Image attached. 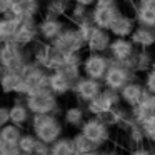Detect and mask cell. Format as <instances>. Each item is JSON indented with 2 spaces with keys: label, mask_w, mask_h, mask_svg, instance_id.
Returning a JSON list of instances; mask_svg holds the SVG:
<instances>
[{
  "label": "cell",
  "mask_w": 155,
  "mask_h": 155,
  "mask_svg": "<svg viewBox=\"0 0 155 155\" xmlns=\"http://www.w3.org/2000/svg\"><path fill=\"white\" fill-rule=\"evenodd\" d=\"M64 120L58 118L55 114H44V115H32L30 120V132L37 135L38 140L52 145L60 137H64Z\"/></svg>",
  "instance_id": "1"
},
{
  "label": "cell",
  "mask_w": 155,
  "mask_h": 155,
  "mask_svg": "<svg viewBox=\"0 0 155 155\" xmlns=\"http://www.w3.org/2000/svg\"><path fill=\"white\" fill-rule=\"evenodd\" d=\"M58 98L60 97H57L50 88H38L25 98V104H27L28 110L32 112V115H44V114L58 115L60 114Z\"/></svg>",
  "instance_id": "2"
},
{
  "label": "cell",
  "mask_w": 155,
  "mask_h": 155,
  "mask_svg": "<svg viewBox=\"0 0 155 155\" xmlns=\"http://www.w3.org/2000/svg\"><path fill=\"white\" fill-rule=\"evenodd\" d=\"M30 58L28 48L20 47L15 42H5L0 50V65L7 72H20Z\"/></svg>",
  "instance_id": "3"
},
{
  "label": "cell",
  "mask_w": 155,
  "mask_h": 155,
  "mask_svg": "<svg viewBox=\"0 0 155 155\" xmlns=\"http://www.w3.org/2000/svg\"><path fill=\"white\" fill-rule=\"evenodd\" d=\"M80 132L98 148H104L112 140V127L100 117H87V120L80 127Z\"/></svg>",
  "instance_id": "4"
},
{
  "label": "cell",
  "mask_w": 155,
  "mask_h": 155,
  "mask_svg": "<svg viewBox=\"0 0 155 155\" xmlns=\"http://www.w3.org/2000/svg\"><path fill=\"white\" fill-rule=\"evenodd\" d=\"M132 80H137V74L134 70L125 65V62H117V60H112L110 62V67H108L107 74L104 77V87L105 88H110V90H117L120 92L128 82Z\"/></svg>",
  "instance_id": "5"
},
{
  "label": "cell",
  "mask_w": 155,
  "mask_h": 155,
  "mask_svg": "<svg viewBox=\"0 0 155 155\" xmlns=\"http://www.w3.org/2000/svg\"><path fill=\"white\" fill-rule=\"evenodd\" d=\"M52 47L55 50L62 52V54H70V52H85L87 50V44L82 38V35L78 34L77 27L75 25H68L54 42H52Z\"/></svg>",
  "instance_id": "6"
},
{
  "label": "cell",
  "mask_w": 155,
  "mask_h": 155,
  "mask_svg": "<svg viewBox=\"0 0 155 155\" xmlns=\"http://www.w3.org/2000/svg\"><path fill=\"white\" fill-rule=\"evenodd\" d=\"M118 105H122L120 92L104 88V92L97 98H94L92 102H88L85 105V108H87V114L92 115V117H102V115L108 114V112L114 110Z\"/></svg>",
  "instance_id": "7"
},
{
  "label": "cell",
  "mask_w": 155,
  "mask_h": 155,
  "mask_svg": "<svg viewBox=\"0 0 155 155\" xmlns=\"http://www.w3.org/2000/svg\"><path fill=\"white\" fill-rule=\"evenodd\" d=\"M112 58L108 54H92L88 52L82 64V72L85 77L94 78V80H104L108 67H110Z\"/></svg>",
  "instance_id": "8"
},
{
  "label": "cell",
  "mask_w": 155,
  "mask_h": 155,
  "mask_svg": "<svg viewBox=\"0 0 155 155\" xmlns=\"http://www.w3.org/2000/svg\"><path fill=\"white\" fill-rule=\"evenodd\" d=\"M104 82L102 80H94V78H88V77H82L77 84L74 85V92L72 94L75 95L78 102L82 105H87L88 102H92L94 98H97L98 95L104 92Z\"/></svg>",
  "instance_id": "9"
},
{
  "label": "cell",
  "mask_w": 155,
  "mask_h": 155,
  "mask_svg": "<svg viewBox=\"0 0 155 155\" xmlns=\"http://www.w3.org/2000/svg\"><path fill=\"white\" fill-rule=\"evenodd\" d=\"M67 27L68 22L65 18H55L44 15L42 18H38V38H40V42L52 44Z\"/></svg>",
  "instance_id": "10"
},
{
  "label": "cell",
  "mask_w": 155,
  "mask_h": 155,
  "mask_svg": "<svg viewBox=\"0 0 155 155\" xmlns=\"http://www.w3.org/2000/svg\"><path fill=\"white\" fill-rule=\"evenodd\" d=\"M38 40H40L38 38V20L37 18H24L20 24V28L15 34L12 42H15L24 48H28L35 45Z\"/></svg>",
  "instance_id": "11"
},
{
  "label": "cell",
  "mask_w": 155,
  "mask_h": 155,
  "mask_svg": "<svg viewBox=\"0 0 155 155\" xmlns=\"http://www.w3.org/2000/svg\"><path fill=\"white\" fill-rule=\"evenodd\" d=\"M137 45L132 42V38H120V37H114L108 48V57L112 60L117 62H127L134 57V54L137 52Z\"/></svg>",
  "instance_id": "12"
},
{
  "label": "cell",
  "mask_w": 155,
  "mask_h": 155,
  "mask_svg": "<svg viewBox=\"0 0 155 155\" xmlns=\"http://www.w3.org/2000/svg\"><path fill=\"white\" fill-rule=\"evenodd\" d=\"M145 95H147L145 85L138 80H132L120 90L122 105H125V107H128V108H134L135 105H138L143 100Z\"/></svg>",
  "instance_id": "13"
},
{
  "label": "cell",
  "mask_w": 155,
  "mask_h": 155,
  "mask_svg": "<svg viewBox=\"0 0 155 155\" xmlns=\"http://www.w3.org/2000/svg\"><path fill=\"white\" fill-rule=\"evenodd\" d=\"M120 12H122L120 5H117V7H94L90 12V18L95 24V27L110 30L112 24Z\"/></svg>",
  "instance_id": "14"
},
{
  "label": "cell",
  "mask_w": 155,
  "mask_h": 155,
  "mask_svg": "<svg viewBox=\"0 0 155 155\" xmlns=\"http://www.w3.org/2000/svg\"><path fill=\"white\" fill-rule=\"evenodd\" d=\"M137 28V20L134 15L125 14L124 10L117 15V18L114 20L110 27V34L114 37H120V38H130L134 30Z\"/></svg>",
  "instance_id": "15"
},
{
  "label": "cell",
  "mask_w": 155,
  "mask_h": 155,
  "mask_svg": "<svg viewBox=\"0 0 155 155\" xmlns=\"http://www.w3.org/2000/svg\"><path fill=\"white\" fill-rule=\"evenodd\" d=\"M112 40H114V35L110 34V30L95 27L94 34L90 35V38L87 42V52H92V54H107L108 48H110Z\"/></svg>",
  "instance_id": "16"
},
{
  "label": "cell",
  "mask_w": 155,
  "mask_h": 155,
  "mask_svg": "<svg viewBox=\"0 0 155 155\" xmlns=\"http://www.w3.org/2000/svg\"><path fill=\"white\" fill-rule=\"evenodd\" d=\"M130 112H132V118H134L137 124H140V125L147 124V122L155 115V95H152L147 92L143 100L138 105H135L134 108H130Z\"/></svg>",
  "instance_id": "17"
},
{
  "label": "cell",
  "mask_w": 155,
  "mask_h": 155,
  "mask_svg": "<svg viewBox=\"0 0 155 155\" xmlns=\"http://www.w3.org/2000/svg\"><path fill=\"white\" fill-rule=\"evenodd\" d=\"M30 120H32V112L28 110L25 98L15 97V100L10 105V122L24 128L25 125H30Z\"/></svg>",
  "instance_id": "18"
},
{
  "label": "cell",
  "mask_w": 155,
  "mask_h": 155,
  "mask_svg": "<svg viewBox=\"0 0 155 155\" xmlns=\"http://www.w3.org/2000/svg\"><path fill=\"white\" fill-rule=\"evenodd\" d=\"M87 108L84 107L82 104H77V105H70L64 110L62 114V120L67 127L70 128H77L80 130V127L84 125V122L87 120Z\"/></svg>",
  "instance_id": "19"
},
{
  "label": "cell",
  "mask_w": 155,
  "mask_h": 155,
  "mask_svg": "<svg viewBox=\"0 0 155 155\" xmlns=\"http://www.w3.org/2000/svg\"><path fill=\"white\" fill-rule=\"evenodd\" d=\"M42 10H44V5L40 4V0H24L20 4L14 5L12 15L18 17L20 20H24V18H37Z\"/></svg>",
  "instance_id": "20"
},
{
  "label": "cell",
  "mask_w": 155,
  "mask_h": 155,
  "mask_svg": "<svg viewBox=\"0 0 155 155\" xmlns=\"http://www.w3.org/2000/svg\"><path fill=\"white\" fill-rule=\"evenodd\" d=\"M130 38L138 48H150V50L155 48V28L137 25Z\"/></svg>",
  "instance_id": "21"
},
{
  "label": "cell",
  "mask_w": 155,
  "mask_h": 155,
  "mask_svg": "<svg viewBox=\"0 0 155 155\" xmlns=\"http://www.w3.org/2000/svg\"><path fill=\"white\" fill-rule=\"evenodd\" d=\"M22 20L15 15H4L0 17V38L4 42H12L15 37V34L20 28Z\"/></svg>",
  "instance_id": "22"
},
{
  "label": "cell",
  "mask_w": 155,
  "mask_h": 155,
  "mask_svg": "<svg viewBox=\"0 0 155 155\" xmlns=\"http://www.w3.org/2000/svg\"><path fill=\"white\" fill-rule=\"evenodd\" d=\"M22 80L24 77L20 75V72H5L0 77V92L4 95H15Z\"/></svg>",
  "instance_id": "23"
},
{
  "label": "cell",
  "mask_w": 155,
  "mask_h": 155,
  "mask_svg": "<svg viewBox=\"0 0 155 155\" xmlns=\"http://www.w3.org/2000/svg\"><path fill=\"white\" fill-rule=\"evenodd\" d=\"M48 88L54 92L57 97H64V95L74 92V84L68 82L64 75L58 72H50V80H48Z\"/></svg>",
  "instance_id": "24"
},
{
  "label": "cell",
  "mask_w": 155,
  "mask_h": 155,
  "mask_svg": "<svg viewBox=\"0 0 155 155\" xmlns=\"http://www.w3.org/2000/svg\"><path fill=\"white\" fill-rule=\"evenodd\" d=\"M72 4L62 2V0H47L44 4V15L47 17H55V18H64L68 15Z\"/></svg>",
  "instance_id": "25"
},
{
  "label": "cell",
  "mask_w": 155,
  "mask_h": 155,
  "mask_svg": "<svg viewBox=\"0 0 155 155\" xmlns=\"http://www.w3.org/2000/svg\"><path fill=\"white\" fill-rule=\"evenodd\" d=\"M134 17L137 20V25L155 28V10L153 8H148L145 5L135 4L134 5Z\"/></svg>",
  "instance_id": "26"
},
{
  "label": "cell",
  "mask_w": 155,
  "mask_h": 155,
  "mask_svg": "<svg viewBox=\"0 0 155 155\" xmlns=\"http://www.w3.org/2000/svg\"><path fill=\"white\" fill-rule=\"evenodd\" d=\"M72 142H74V147H75L77 155H87V153H90V152H94L95 148H98L97 145H95L92 140H88L80 130L75 132V134L72 135Z\"/></svg>",
  "instance_id": "27"
},
{
  "label": "cell",
  "mask_w": 155,
  "mask_h": 155,
  "mask_svg": "<svg viewBox=\"0 0 155 155\" xmlns=\"http://www.w3.org/2000/svg\"><path fill=\"white\" fill-rule=\"evenodd\" d=\"M50 155H77L72 137H60L50 145Z\"/></svg>",
  "instance_id": "28"
},
{
  "label": "cell",
  "mask_w": 155,
  "mask_h": 155,
  "mask_svg": "<svg viewBox=\"0 0 155 155\" xmlns=\"http://www.w3.org/2000/svg\"><path fill=\"white\" fill-rule=\"evenodd\" d=\"M22 135H24V128L18 127L15 124H7L4 127H0V137L5 140V143H14V145H18Z\"/></svg>",
  "instance_id": "29"
},
{
  "label": "cell",
  "mask_w": 155,
  "mask_h": 155,
  "mask_svg": "<svg viewBox=\"0 0 155 155\" xmlns=\"http://www.w3.org/2000/svg\"><path fill=\"white\" fill-rule=\"evenodd\" d=\"M90 12H92V8H88V7H84L80 4H72L67 18L72 25H78V24H82V22L90 18Z\"/></svg>",
  "instance_id": "30"
},
{
  "label": "cell",
  "mask_w": 155,
  "mask_h": 155,
  "mask_svg": "<svg viewBox=\"0 0 155 155\" xmlns=\"http://www.w3.org/2000/svg\"><path fill=\"white\" fill-rule=\"evenodd\" d=\"M38 138L34 132H24L20 142H18V147H20L22 153H35V148L38 145Z\"/></svg>",
  "instance_id": "31"
},
{
  "label": "cell",
  "mask_w": 155,
  "mask_h": 155,
  "mask_svg": "<svg viewBox=\"0 0 155 155\" xmlns=\"http://www.w3.org/2000/svg\"><path fill=\"white\" fill-rule=\"evenodd\" d=\"M55 72H58L60 75H64L68 82L72 84H77L82 77H84V72H82V67L80 65H62L60 68H57Z\"/></svg>",
  "instance_id": "32"
},
{
  "label": "cell",
  "mask_w": 155,
  "mask_h": 155,
  "mask_svg": "<svg viewBox=\"0 0 155 155\" xmlns=\"http://www.w3.org/2000/svg\"><path fill=\"white\" fill-rule=\"evenodd\" d=\"M75 27H77L78 34L82 35V38H84L85 44H87L88 38H90V35L94 34V30H95V24L92 22V18H88V20L82 22V24H78V25H75Z\"/></svg>",
  "instance_id": "33"
},
{
  "label": "cell",
  "mask_w": 155,
  "mask_h": 155,
  "mask_svg": "<svg viewBox=\"0 0 155 155\" xmlns=\"http://www.w3.org/2000/svg\"><path fill=\"white\" fill-rule=\"evenodd\" d=\"M145 132V138H147L148 143H155V115L147 122V124L142 125Z\"/></svg>",
  "instance_id": "34"
},
{
  "label": "cell",
  "mask_w": 155,
  "mask_h": 155,
  "mask_svg": "<svg viewBox=\"0 0 155 155\" xmlns=\"http://www.w3.org/2000/svg\"><path fill=\"white\" fill-rule=\"evenodd\" d=\"M143 85H145L148 94L155 95V68H150V70L143 75Z\"/></svg>",
  "instance_id": "35"
},
{
  "label": "cell",
  "mask_w": 155,
  "mask_h": 155,
  "mask_svg": "<svg viewBox=\"0 0 155 155\" xmlns=\"http://www.w3.org/2000/svg\"><path fill=\"white\" fill-rule=\"evenodd\" d=\"M10 124V105H0V127Z\"/></svg>",
  "instance_id": "36"
},
{
  "label": "cell",
  "mask_w": 155,
  "mask_h": 155,
  "mask_svg": "<svg viewBox=\"0 0 155 155\" xmlns=\"http://www.w3.org/2000/svg\"><path fill=\"white\" fill-rule=\"evenodd\" d=\"M14 10V2L12 0H0V17L10 15Z\"/></svg>",
  "instance_id": "37"
},
{
  "label": "cell",
  "mask_w": 155,
  "mask_h": 155,
  "mask_svg": "<svg viewBox=\"0 0 155 155\" xmlns=\"http://www.w3.org/2000/svg\"><path fill=\"white\" fill-rule=\"evenodd\" d=\"M127 155H153V150L145 145H140V147H135V148H130Z\"/></svg>",
  "instance_id": "38"
},
{
  "label": "cell",
  "mask_w": 155,
  "mask_h": 155,
  "mask_svg": "<svg viewBox=\"0 0 155 155\" xmlns=\"http://www.w3.org/2000/svg\"><path fill=\"white\" fill-rule=\"evenodd\" d=\"M4 155H22V150L18 145L14 143H5L4 145Z\"/></svg>",
  "instance_id": "39"
},
{
  "label": "cell",
  "mask_w": 155,
  "mask_h": 155,
  "mask_svg": "<svg viewBox=\"0 0 155 155\" xmlns=\"http://www.w3.org/2000/svg\"><path fill=\"white\" fill-rule=\"evenodd\" d=\"M35 153L37 155H50V145L40 140L37 145V148H35Z\"/></svg>",
  "instance_id": "40"
},
{
  "label": "cell",
  "mask_w": 155,
  "mask_h": 155,
  "mask_svg": "<svg viewBox=\"0 0 155 155\" xmlns=\"http://www.w3.org/2000/svg\"><path fill=\"white\" fill-rule=\"evenodd\" d=\"M122 0H97L95 7H117Z\"/></svg>",
  "instance_id": "41"
},
{
  "label": "cell",
  "mask_w": 155,
  "mask_h": 155,
  "mask_svg": "<svg viewBox=\"0 0 155 155\" xmlns=\"http://www.w3.org/2000/svg\"><path fill=\"white\" fill-rule=\"evenodd\" d=\"M74 4H80V5H84V7L94 8L95 4H97V0H74Z\"/></svg>",
  "instance_id": "42"
},
{
  "label": "cell",
  "mask_w": 155,
  "mask_h": 155,
  "mask_svg": "<svg viewBox=\"0 0 155 155\" xmlns=\"http://www.w3.org/2000/svg\"><path fill=\"white\" fill-rule=\"evenodd\" d=\"M137 4H140V5H145V7H148V8H153V10H155V0H138Z\"/></svg>",
  "instance_id": "43"
},
{
  "label": "cell",
  "mask_w": 155,
  "mask_h": 155,
  "mask_svg": "<svg viewBox=\"0 0 155 155\" xmlns=\"http://www.w3.org/2000/svg\"><path fill=\"white\" fill-rule=\"evenodd\" d=\"M102 155H122V153L118 150H115V148H112V150H104Z\"/></svg>",
  "instance_id": "44"
},
{
  "label": "cell",
  "mask_w": 155,
  "mask_h": 155,
  "mask_svg": "<svg viewBox=\"0 0 155 155\" xmlns=\"http://www.w3.org/2000/svg\"><path fill=\"white\" fill-rule=\"evenodd\" d=\"M4 44H5V42L2 40V38H0V50H2V47H4Z\"/></svg>",
  "instance_id": "45"
},
{
  "label": "cell",
  "mask_w": 155,
  "mask_h": 155,
  "mask_svg": "<svg viewBox=\"0 0 155 155\" xmlns=\"http://www.w3.org/2000/svg\"><path fill=\"white\" fill-rule=\"evenodd\" d=\"M12 2H14V5H15V4H20V2H24V0H12Z\"/></svg>",
  "instance_id": "46"
},
{
  "label": "cell",
  "mask_w": 155,
  "mask_h": 155,
  "mask_svg": "<svg viewBox=\"0 0 155 155\" xmlns=\"http://www.w3.org/2000/svg\"><path fill=\"white\" fill-rule=\"evenodd\" d=\"M62 2H67V4H74V0H62Z\"/></svg>",
  "instance_id": "47"
},
{
  "label": "cell",
  "mask_w": 155,
  "mask_h": 155,
  "mask_svg": "<svg viewBox=\"0 0 155 155\" xmlns=\"http://www.w3.org/2000/svg\"><path fill=\"white\" fill-rule=\"evenodd\" d=\"M22 155H37V153H22Z\"/></svg>",
  "instance_id": "48"
},
{
  "label": "cell",
  "mask_w": 155,
  "mask_h": 155,
  "mask_svg": "<svg viewBox=\"0 0 155 155\" xmlns=\"http://www.w3.org/2000/svg\"><path fill=\"white\" fill-rule=\"evenodd\" d=\"M152 150H153V155H155V148H152Z\"/></svg>",
  "instance_id": "49"
}]
</instances>
